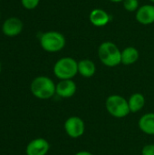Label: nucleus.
<instances>
[{
    "label": "nucleus",
    "mask_w": 154,
    "mask_h": 155,
    "mask_svg": "<svg viewBox=\"0 0 154 155\" xmlns=\"http://www.w3.org/2000/svg\"><path fill=\"white\" fill-rule=\"evenodd\" d=\"M105 108L110 115L122 119L131 114L128 100L120 94L109 95L105 100Z\"/></svg>",
    "instance_id": "nucleus-3"
},
{
    "label": "nucleus",
    "mask_w": 154,
    "mask_h": 155,
    "mask_svg": "<svg viewBox=\"0 0 154 155\" xmlns=\"http://www.w3.org/2000/svg\"><path fill=\"white\" fill-rule=\"evenodd\" d=\"M138 126L143 134L154 135V113H147L142 115L139 119Z\"/></svg>",
    "instance_id": "nucleus-12"
},
{
    "label": "nucleus",
    "mask_w": 154,
    "mask_h": 155,
    "mask_svg": "<svg viewBox=\"0 0 154 155\" xmlns=\"http://www.w3.org/2000/svg\"><path fill=\"white\" fill-rule=\"evenodd\" d=\"M66 40L63 34L56 31L44 33L40 37L41 47L48 53H57L64 49Z\"/></svg>",
    "instance_id": "nucleus-5"
},
{
    "label": "nucleus",
    "mask_w": 154,
    "mask_h": 155,
    "mask_svg": "<svg viewBox=\"0 0 154 155\" xmlns=\"http://www.w3.org/2000/svg\"><path fill=\"white\" fill-rule=\"evenodd\" d=\"M24 25L21 19L18 17H9L3 23L2 32L8 37H15L21 34Z\"/></svg>",
    "instance_id": "nucleus-8"
},
{
    "label": "nucleus",
    "mask_w": 154,
    "mask_h": 155,
    "mask_svg": "<svg viewBox=\"0 0 154 155\" xmlns=\"http://www.w3.org/2000/svg\"><path fill=\"white\" fill-rule=\"evenodd\" d=\"M123 7L125 10L129 12L137 11L139 8V1L138 0H123Z\"/></svg>",
    "instance_id": "nucleus-16"
},
{
    "label": "nucleus",
    "mask_w": 154,
    "mask_h": 155,
    "mask_svg": "<svg viewBox=\"0 0 154 155\" xmlns=\"http://www.w3.org/2000/svg\"><path fill=\"white\" fill-rule=\"evenodd\" d=\"M0 1H1V0H0Z\"/></svg>",
    "instance_id": "nucleus-23"
},
{
    "label": "nucleus",
    "mask_w": 154,
    "mask_h": 155,
    "mask_svg": "<svg viewBox=\"0 0 154 155\" xmlns=\"http://www.w3.org/2000/svg\"><path fill=\"white\" fill-rule=\"evenodd\" d=\"M74 155H93L92 153L88 152V151H80L78 153H76Z\"/></svg>",
    "instance_id": "nucleus-19"
},
{
    "label": "nucleus",
    "mask_w": 154,
    "mask_h": 155,
    "mask_svg": "<svg viewBox=\"0 0 154 155\" xmlns=\"http://www.w3.org/2000/svg\"><path fill=\"white\" fill-rule=\"evenodd\" d=\"M111 2H113V3H120V2H123V0H110Z\"/></svg>",
    "instance_id": "nucleus-20"
},
{
    "label": "nucleus",
    "mask_w": 154,
    "mask_h": 155,
    "mask_svg": "<svg viewBox=\"0 0 154 155\" xmlns=\"http://www.w3.org/2000/svg\"><path fill=\"white\" fill-rule=\"evenodd\" d=\"M90 22L97 27L104 26L110 22V15L108 13L101 8H95L91 11L89 15Z\"/></svg>",
    "instance_id": "nucleus-11"
},
{
    "label": "nucleus",
    "mask_w": 154,
    "mask_h": 155,
    "mask_svg": "<svg viewBox=\"0 0 154 155\" xmlns=\"http://www.w3.org/2000/svg\"><path fill=\"white\" fill-rule=\"evenodd\" d=\"M135 18L138 23L148 25L154 23V5H144L140 6L136 11Z\"/></svg>",
    "instance_id": "nucleus-10"
},
{
    "label": "nucleus",
    "mask_w": 154,
    "mask_h": 155,
    "mask_svg": "<svg viewBox=\"0 0 154 155\" xmlns=\"http://www.w3.org/2000/svg\"><path fill=\"white\" fill-rule=\"evenodd\" d=\"M151 2H152V3H154V0H150Z\"/></svg>",
    "instance_id": "nucleus-22"
},
{
    "label": "nucleus",
    "mask_w": 154,
    "mask_h": 155,
    "mask_svg": "<svg viewBox=\"0 0 154 155\" xmlns=\"http://www.w3.org/2000/svg\"><path fill=\"white\" fill-rule=\"evenodd\" d=\"M139 57V51L133 46H128L122 51V64L124 65H131L135 64Z\"/></svg>",
    "instance_id": "nucleus-15"
},
{
    "label": "nucleus",
    "mask_w": 154,
    "mask_h": 155,
    "mask_svg": "<svg viewBox=\"0 0 154 155\" xmlns=\"http://www.w3.org/2000/svg\"><path fill=\"white\" fill-rule=\"evenodd\" d=\"M40 0H21V4L24 8L27 10H33L38 6Z\"/></svg>",
    "instance_id": "nucleus-17"
},
{
    "label": "nucleus",
    "mask_w": 154,
    "mask_h": 155,
    "mask_svg": "<svg viewBox=\"0 0 154 155\" xmlns=\"http://www.w3.org/2000/svg\"><path fill=\"white\" fill-rule=\"evenodd\" d=\"M0 73H1V63H0Z\"/></svg>",
    "instance_id": "nucleus-21"
},
{
    "label": "nucleus",
    "mask_w": 154,
    "mask_h": 155,
    "mask_svg": "<svg viewBox=\"0 0 154 155\" xmlns=\"http://www.w3.org/2000/svg\"><path fill=\"white\" fill-rule=\"evenodd\" d=\"M146 99L145 96L141 93H134L128 99V104L131 113L136 114L140 112L145 105Z\"/></svg>",
    "instance_id": "nucleus-14"
},
{
    "label": "nucleus",
    "mask_w": 154,
    "mask_h": 155,
    "mask_svg": "<svg viewBox=\"0 0 154 155\" xmlns=\"http://www.w3.org/2000/svg\"><path fill=\"white\" fill-rule=\"evenodd\" d=\"M98 57L107 67H115L122 64V51L113 42H103L99 45Z\"/></svg>",
    "instance_id": "nucleus-2"
},
{
    "label": "nucleus",
    "mask_w": 154,
    "mask_h": 155,
    "mask_svg": "<svg viewBox=\"0 0 154 155\" xmlns=\"http://www.w3.org/2000/svg\"><path fill=\"white\" fill-rule=\"evenodd\" d=\"M77 91V85L73 81V79L69 80H60L55 86V94L59 97L67 99L73 97Z\"/></svg>",
    "instance_id": "nucleus-9"
},
{
    "label": "nucleus",
    "mask_w": 154,
    "mask_h": 155,
    "mask_svg": "<svg viewBox=\"0 0 154 155\" xmlns=\"http://www.w3.org/2000/svg\"><path fill=\"white\" fill-rule=\"evenodd\" d=\"M64 129L69 137L77 139L84 135L85 132V124L79 116H70L64 122Z\"/></svg>",
    "instance_id": "nucleus-6"
},
{
    "label": "nucleus",
    "mask_w": 154,
    "mask_h": 155,
    "mask_svg": "<svg viewBox=\"0 0 154 155\" xmlns=\"http://www.w3.org/2000/svg\"><path fill=\"white\" fill-rule=\"evenodd\" d=\"M53 72L59 80L73 79L78 74V62L72 57L60 58L55 62Z\"/></svg>",
    "instance_id": "nucleus-4"
},
{
    "label": "nucleus",
    "mask_w": 154,
    "mask_h": 155,
    "mask_svg": "<svg viewBox=\"0 0 154 155\" xmlns=\"http://www.w3.org/2000/svg\"><path fill=\"white\" fill-rule=\"evenodd\" d=\"M142 155H154V144H146L142 149Z\"/></svg>",
    "instance_id": "nucleus-18"
},
{
    "label": "nucleus",
    "mask_w": 154,
    "mask_h": 155,
    "mask_svg": "<svg viewBox=\"0 0 154 155\" xmlns=\"http://www.w3.org/2000/svg\"><path fill=\"white\" fill-rule=\"evenodd\" d=\"M96 65L90 59H83L78 62V74L84 78H91L95 74Z\"/></svg>",
    "instance_id": "nucleus-13"
},
{
    "label": "nucleus",
    "mask_w": 154,
    "mask_h": 155,
    "mask_svg": "<svg viewBox=\"0 0 154 155\" xmlns=\"http://www.w3.org/2000/svg\"><path fill=\"white\" fill-rule=\"evenodd\" d=\"M50 150V143L44 138H35L28 143L25 148L26 155H46Z\"/></svg>",
    "instance_id": "nucleus-7"
},
{
    "label": "nucleus",
    "mask_w": 154,
    "mask_h": 155,
    "mask_svg": "<svg viewBox=\"0 0 154 155\" xmlns=\"http://www.w3.org/2000/svg\"><path fill=\"white\" fill-rule=\"evenodd\" d=\"M55 86L56 84L50 77L40 75L32 81L30 84V91L35 98L40 100H48L55 94Z\"/></svg>",
    "instance_id": "nucleus-1"
}]
</instances>
